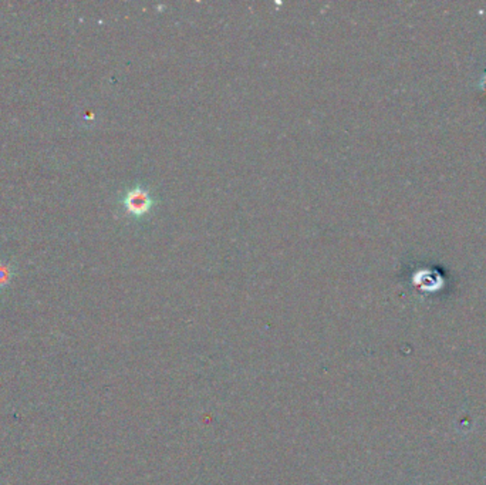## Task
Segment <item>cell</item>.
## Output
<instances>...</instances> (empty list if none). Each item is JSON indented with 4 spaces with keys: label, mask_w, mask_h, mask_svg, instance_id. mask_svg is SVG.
<instances>
[{
    "label": "cell",
    "mask_w": 486,
    "mask_h": 485,
    "mask_svg": "<svg viewBox=\"0 0 486 485\" xmlns=\"http://www.w3.org/2000/svg\"><path fill=\"white\" fill-rule=\"evenodd\" d=\"M478 85H479V87H480L482 90H485V92H486V70H485V73L482 74V77H480V80H479Z\"/></svg>",
    "instance_id": "1"
}]
</instances>
